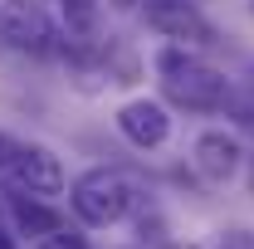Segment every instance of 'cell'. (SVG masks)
Masks as SVG:
<instances>
[{"mask_svg":"<svg viewBox=\"0 0 254 249\" xmlns=\"http://www.w3.org/2000/svg\"><path fill=\"white\" fill-rule=\"evenodd\" d=\"M68 205H73V215L83 220V225H93V230H113V225H123L132 220L142 205H147V195L142 186L118 171V166H88L73 186H68Z\"/></svg>","mask_w":254,"mask_h":249,"instance_id":"7a4b0ae2","label":"cell"},{"mask_svg":"<svg viewBox=\"0 0 254 249\" xmlns=\"http://www.w3.org/2000/svg\"><path fill=\"white\" fill-rule=\"evenodd\" d=\"M5 176H10V186L20 195H34V200H49V195H59L68 186L64 161L49 147H39V142H15V156H10Z\"/></svg>","mask_w":254,"mask_h":249,"instance_id":"277c9868","label":"cell"},{"mask_svg":"<svg viewBox=\"0 0 254 249\" xmlns=\"http://www.w3.org/2000/svg\"><path fill=\"white\" fill-rule=\"evenodd\" d=\"M157 78H161V93L166 103L186 108V113H220L225 98H230V78H225L215 63H205L195 49L186 44H166L157 49Z\"/></svg>","mask_w":254,"mask_h":249,"instance_id":"6da1fadb","label":"cell"},{"mask_svg":"<svg viewBox=\"0 0 254 249\" xmlns=\"http://www.w3.org/2000/svg\"><path fill=\"white\" fill-rule=\"evenodd\" d=\"M215 249H254V230H225Z\"/></svg>","mask_w":254,"mask_h":249,"instance_id":"8fae6325","label":"cell"},{"mask_svg":"<svg viewBox=\"0 0 254 249\" xmlns=\"http://www.w3.org/2000/svg\"><path fill=\"white\" fill-rule=\"evenodd\" d=\"M30 249H88V240L59 225V230H49V235H39V240H30Z\"/></svg>","mask_w":254,"mask_h":249,"instance_id":"30bf717a","label":"cell"},{"mask_svg":"<svg viewBox=\"0 0 254 249\" xmlns=\"http://www.w3.org/2000/svg\"><path fill=\"white\" fill-rule=\"evenodd\" d=\"M142 20L171 44H210L215 25L195 10V0H142Z\"/></svg>","mask_w":254,"mask_h":249,"instance_id":"5b68a950","label":"cell"},{"mask_svg":"<svg viewBox=\"0 0 254 249\" xmlns=\"http://www.w3.org/2000/svg\"><path fill=\"white\" fill-rule=\"evenodd\" d=\"M10 220H15V230L30 235V240H39V235H49V230H59V225H64L59 210H49L44 200L20 195V190H10Z\"/></svg>","mask_w":254,"mask_h":249,"instance_id":"ba28073f","label":"cell"},{"mask_svg":"<svg viewBox=\"0 0 254 249\" xmlns=\"http://www.w3.org/2000/svg\"><path fill=\"white\" fill-rule=\"evenodd\" d=\"M250 15H254V0H250Z\"/></svg>","mask_w":254,"mask_h":249,"instance_id":"2e32d148","label":"cell"},{"mask_svg":"<svg viewBox=\"0 0 254 249\" xmlns=\"http://www.w3.org/2000/svg\"><path fill=\"white\" fill-rule=\"evenodd\" d=\"M54 20L39 0H0V44L20 54H49L54 49Z\"/></svg>","mask_w":254,"mask_h":249,"instance_id":"3957f363","label":"cell"},{"mask_svg":"<svg viewBox=\"0 0 254 249\" xmlns=\"http://www.w3.org/2000/svg\"><path fill=\"white\" fill-rule=\"evenodd\" d=\"M190 166L200 171V181L225 186V181H235L240 166H245V142H240L230 127H205V132L190 142Z\"/></svg>","mask_w":254,"mask_h":249,"instance_id":"8992f818","label":"cell"},{"mask_svg":"<svg viewBox=\"0 0 254 249\" xmlns=\"http://www.w3.org/2000/svg\"><path fill=\"white\" fill-rule=\"evenodd\" d=\"M98 10H103V0H59V15L68 34H78V39H88L98 30Z\"/></svg>","mask_w":254,"mask_h":249,"instance_id":"9c48e42d","label":"cell"},{"mask_svg":"<svg viewBox=\"0 0 254 249\" xmlns=\"http://www.w3.org/2000/svg\"><path fill=\"white\" fill-rule=\"evenodd\" d=\"M250 186H254V156H250Z\"/></svg>","mask_w":254,"mask_h":249,"instance_id":"9a60e30c","label":"cell"},{"mask_svg":"<svg viewBox=\"0 0 254 249\" xmlns=\"http://www.w3.org/2000/svg\"><path fill=\"white\" fill-rule=\"evenodd\" d=\"M10 156H15V137H5V132H0V171L10 166Z\"/></svg>","mask_w":254,"mask_h":249,"instance_id":"7c38bea8","label":"cell"},{"mask_svg":"<svg viewBox=\"0 0 254 249\" xmlns=\"http://www.w3.org/2000/svg\"><path fill=\"white\" fill-rule=\"evenodd\" d=\"M250 98H254V63H250Z\"/></svg>","mask_w":254,"mask_h":249,"instance_id":"5bb4252c","label":"cell"},{"mask_svg":"<svg viewBox=\"0 0 254 249\" xmlns=\"http://www.w3.org/2000/svg\"><path fill=\"white\" fill-rule=\"evenodd\" d=\"M118 132H123L137 152H157V147H166V137H171V113H166V103H157V98H127L123 108H118Z\"/></svg>","mask_w":254,"mask_h":249,"instance_id":"52a82bcc","label":"cell"},{"mask_svg":"<svg viewBox=\"0 0 254 249\" xmlns=\"http://www.w3.org/2000/svg\"><path fill=\"white\" fill-rule=\"evenodd\" d=\"M0 249H15V235H10L5 225H0Z\"/></svg>","mask_w":254,"mask_h":249,"instance_id":"4fadbf2b","label":"cell"}]
</instances>
